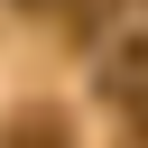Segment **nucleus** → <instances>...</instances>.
Returning a JSON list of instances; mask_svg holds the SVG:
<instances>
[{"instance_id":"1","label":"nucleus","mask_w":148,"mask_h":148,"mask_svg":"<svg viewBox=\"0 0 148 148\" xmlns=\"http://www.w3.org/2000/svg\"><path fill=\"white\" fill-rule=\"evenodd\" d=\"M9 148H65V130H56V120H46V111H28V120H18V130H9Z\"/></svg>"}]
</instances>
